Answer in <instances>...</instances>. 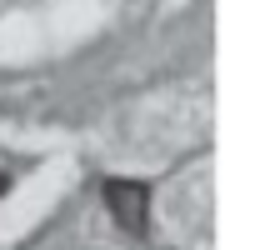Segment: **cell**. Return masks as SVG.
Returning <instances> with one entry per match:
<instances>
[{
    "label": "cell",
    "mask_w": 260,
    "mask_h": 250,
    "mask_svg": "<svg viewBox=\"0 0 260 250\" xmlns=\"http://www.w3.org/2000/svg\"><path fill=\"white\" fill-rule=\"evenodd\" d=\"M100 200H105V210L115 215V225H120L125 235L145 240V230H150V180L110 175V180L100 185Z\"/></svg>",
    "instance_id": "1"
},
{
    "label": "cell",
    "mask_w": 260,
    "mask_h": 250,
    "mask_svg": "<svg viewBox=\"0 0 260 250\" xmlns=\"http://www.w3.org/2000/svg\"><path fill=\"white\" fill-rule=\"evenodd\" d=\"M5 190H10V175H5V170H0V195H5Z\"/></svg>",
    "instance_id": "2"
}]
</instances>
